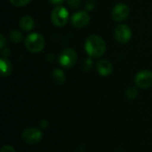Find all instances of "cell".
Masks as SVG:
<instances>
[{
  "mask_svg": "<svg viewBox=\"0 0 152 152\" xmlns=\"http://www.w3.org/2000/svg\"><path fill=\"white\" fill-rule=\"evenodd\" d=\"M90 20L91 17L86 11H79L72 14L70 18V22L73 27L82 28L90 22Z\"/></svg>",
  "mask_w": 152,
  "mask_h": 152,
  "instance_id": "9",
  "label": "cell"
},
{
  "mask_svg": "<svg viewBox=\"0 0 152 152\" xmlns=\"http://www.w3.org/2000/svg\"><path fill=\"white\" fill-rule=\"evenodd\" d=\"M1 152H15V150L11 145H4L1 149Z\"/></svg>",
  "mask_w": 152,
  "mask_h": 152,
  "instance_id": "19",
  "label": "cell"
},
{
  "mask_svg": "<svg viewBox=\"0 0 152 152\" xmlns=\"http://www.w3.org/2000/svg\"><path fill=\"white\" fill-rule=\"evenodd\" d=\"M53 78L54 82L58 85H61L65 81V74L61 69H55L53 72Z\"/></svg>",
  "mask_w": 152,
  "mask_h": 152,
  "instance_id": "13",
  "label": "cell"
},
{
  "mask_svg": "<svg viewBox=\"0 0 152 152\" xmlns=\"http://www.w3.org/2000/svg\"><path fill=\"white\" fill-rule=\"evenodd\" d=\"M114 37L116 40L120 44H126L132 37L131 28L126 24L118 25L114 30Z\"/></svg>",
  "mask_w": 152,
  "mask_h": 152,
  "instance_id": "6",
  "label": "cell"
},
{
  "mask_svg": "<svg viewBox=\"0 0 152 152\" xmlns=\"http://www.w3.org/2000/svg\"><path fill=\"white\" fill-rule=\"evenodd\" d=\"M47 125H48V122L45 121V120H43L40 122V126L43 127V128H46L47 127Z\"/></svg>",
  "mask_w": 152,
  "mask_h": 152,
  "instance_id": "22",
  "label": "cell"
},
{
  "mask_svg": "<svg viewBox=\"0 0 152 152\" xmlns=\"http://www.w3.org/2000/svg\"><path fill=\"white\" fill-rule=\"evenodd\" d=\"M67 2H68V5L72 9H76L79 7L81 4V0H67Z\"/></svg>",
  "mask_w": 152,
  "mask_h": 152,
  "instance_id": "17",
  "label": "cell"
},
{
  "mask_svg": "<svg viewBox=\"0 0 152 152\" xmlns=\"http://www.w3.org/2000/svg\"><path fill=\"white\" fill-rule=\"evenodd\" d=\"M96 70L98 74L102 77L110 76L113 71V65L108 60H101L96 64Z\"/></svg>",
  "mask_w": 152,
  "mask_h": 152,
  "instance_id": "10",
  "label": "cell"
},
{
  "mask_svg": "<svg viewBox=\"0 0 152 152\" xmlns=\"http://www.w3.org/2000/svg\"><path fill=\"white\" fill-rule=\"evenodd\" d=\"M5 45H6V40H5V38H4V36L2 34V35L0 36V47L3 49V48L4 47Z\"/></svg>",
  "mask_w": 152,
  "mask_h": 152,
  "instance_id": "20",
  "label": "cell"
},
{
  "mask_svg": "<svg viewBox=\"0 0 152 152\" xmlns=\"http://www.w3.org/2000/svg\"><path fill=\"white\" fill-rule=\"evenodd\" d=\"M34 26H35L34 20L32 17L28 15H25L20 20V27L24 31H30L34 28Z\"/></svg>",
  "mask_w": 152,
  "mask_h": 152,
  "instance_id": "11",
  "label": "cell"
},
{
  "mask_svg": "<svg viewBox=\"0 0 152 152\" xmlns=\"http://www.w3.org/2000/svg\"><path fill=\"white\" fill-rule=\"evenodd\" d=\"M135 85L142 89H148L152 86V72L150 70H142L134 77Z\"/></svg>",
  "mask_w": 152,
  "mask_h": 152,
  "instance_id": "8",
  "label": "cell"
},
{
  "mask_svg": "<svg viewBox=\"0 0 152 152\" xmlns=\"http://www.w3.org/2000/svg\"><path fill=\"white\" fill-rule=\"evenodd\" d=\"M138 95V90L135 87H129L126 91V96L129 100H134L137 97Z\"/></svg>",
  "mask_w": 152,
  "mask_h": 152,
  "instance_id": "14",
  "label": "cell"
},
{
  "mask_svg": "<svg viewBox=\"0 0 152 152\" xmlns=\"http://www.w3.org/2000/svg\"><path fill=\"white\" fill-rule=\"evenodd\" d=\"M30 1H31V0H9V2H10L12 5H14V6H16V7H22V6H25V5H27Z\"/></svg>",
  "mask_w": 152,
  "mask_h": 152,
  "instance_id": "16",
  "label": "cell"
},
{
  "mask_svg": "<svg viewBox=\"0 0 152 152\" xmlns=\"http://www.w3.org/2000/svg\"><path fill=\"white\" fill-rule=\"evenodd\" d=\"M77 60V53L72 48H67L63 50L59 56L60 64L66 69L73 67L76 64Z\"/></svg>",
  "mask_w": 152,
  "mask_h": 152,
  "instance_id": "4",
  "label": "cell"
},
{
  "mask_svg": "<svg viewBox=\"0 0 152 152\" xmlns=\"http://www.w3.org/2000/svg\"><path fill=\"white\" fill-rule=\"evenodd\" d=\"M50 3H52V4H61L64 0H48Z\"/></svg>",
  "mask_w": 152,
  "mask_h": 152,
  "instance_id": "21",
  "label": "cell"
},
{
  "mask_svg": "<svg viewBox=\"0 0 152 152\" xmlns=\"http://www.w3.org/2000/svg\"><path fill=\"white\" fill-rule=\"evenodd\" d=\"M69 19V11L63 6H56L51 12V20L56 27H63Z\"/></svg>",
  "mask_w": 152,
  "mask_h": 152,
  "instance_id": "3",
  "label": "cell"
},
{
  "mask_svg": "<svg viewBox=\"0 0 152 152\" xmlns=\"http://www.w3.org/2000/svg\"><path fill=\"white\" fill-rule=\"evenodd\" d=\"M0 69H1V75L3 77H7L12 73V65L7 58H4V57L1 58V60H0Z\"/></svg>",
  "mask_w": 152,
  "mask_h": 152,
  "instance_id": "12",
  "label": "cell"
},
{
  "mask_svg": "<svg viewBox=\"0 0 152 152\" xmlns=\"http://www.w3.org/2000/svg\"><path fill=\"white\" fill-rule=\"evenodd\" d=\"M43 134L41 130L36 127H29L22 132L21 138L28 144H36L41 141Z\"/></svg>",
  "mask_w": 152,
  "mask_h": 152,
  "instance_id": "5",
  "label": "cell"
},
{
  "mask_svg": "<svg viewBox=\"0 0 152 152\" xmlns=\"http://www.w3.org/2000/svg\"><path fill=\"white\" fill-rule=\"evenodd\" d=\"M130 13V9L129 6L125 4V3H118L117 4L113 9H112V19L117 21V22H120L125 20Z\"/></svg>",
  "mask_w": 152,
  "mask_h": 152,
  "instance_id": "7",
  "label": "cell"
},
{
  "mask_svg": "<svg viewBox=\"0 0 152 152\" xmlns=\"http://www.w3.org/2000/svg\"><path fill=\"white\" fill-rule=\"evenodd\" d=\"M45 40L39 33H31L25 38V46L31 53H40L45 48Z\"/></svg>",
  "mask_w": 152,
  "mask_h": 152,
  "instance_id": "2",
  "label": "cell"
},
{
  "mask_svg": "<svg viewBox=\"0 0 152 152\" xmlns=\"http://www.w3.org/2000/svg\"><path fill=\"white\" fill-rule=\"evenodd\" d=\"M9 37L10 39L14 43H19L22 38V35L18 30H12L9 34Z\"/></svg>",
  "mask_w": 152,
  "mask_h": 152,
  "instance_id": "15",
  "label": "cell"
},
{
  "mask_svg": "<svg viewBox=\"0 0 152 152\" xmlns=\"http://www.w3.org/2000/svg\"><path fill=\"white\" fill-rule=\"evenodd\" d=\"M85 49L90 57L98 58L104 54L106 51V44L100 36L91 35L86 40Z\"/></svg>",
  "mask_w": 152,
  "mask_h": 152,
  "instance_id": "1",
  "label": "cell"
},
{
  "mask_svg": "<svg viewBox=\"0 0 152 152\" xmlns=\"http://www.w3.org/2000/svg\"><path fill=\"white\" fill-rule=\"evenodd\" d=\"M94 5H95L94 0H87L86 3V10H87V11L94 9Z\"/></svg>",
  "mask_w": 152,
  "mask_h": 152,
  "instance_id": "18",
  "label": "cell"
}]
</instances>
